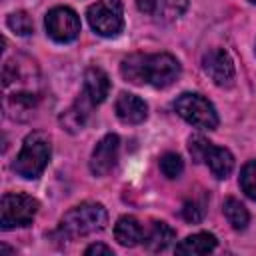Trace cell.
Here are the masks:
<instances>
[{"label":"cell","instance_id":"6da1fadb","mask_svg":"<svg viewBox=\"0 0 256 256\" xmlns=\"http://www.w3.org/2000/svg\"><path fill=\"white\" fill-rule=\"evenodd\" d=\"M108 224V212L98 202H82L70 208L60 220V232L68 238L88 236L104 230Z\"/></svg>","mask_w":256,"mask_h":256},{"label":"cell","instance_id":"7a4b0ae2","mask_svg":"<svg viewBox=\"0 0 256 256\" xmlns=\"http://www.w3.org/2000/svg\"><path fill=\"white\" fill-rule=\"evenodd\" d=\"M50 160V138L44 132H32L24 138V144L14 160V170L26 180L38 178Z\"/></svg>","mask_w":256,"mask_h":256},{"label":"cell","instance_id":"3957f363","mask_svg":"<svg viewBox=\"0 0 256 256\" xmlns=\"http://www.w3.org/2000/svg\"><path fill=\"white\" fill-rule=\"evenodd\" d=\"M174 110H176V114L180 118H184L194 128L214 130L218 126L216 108L212 106V102H208L200 94H192V92L180 94L176 98V102H174Z\"/></svg>","mask_w":256,"mask_h":256},{"label":"cell","instance_id":"277c9868","mask_svg":"<svg viewBox=\"0 0 256 256\" xmlns=\"http://www.w3.org/2000/svg\"><path fill=\"white\" fill-rule=\"evenodd\" d=\"M86 18L90 28L106 38H114L124 28V12L120 0H96L88 6Z\"/></svg>","mask_w":256,"mask_h":256},{"label":"cell","instance_id":"5b68a950","mask_svg":"<svg viewBox=\"0 0 256 256\" xmlns=\"http://www.w3.org/2000/svg\"><path fill=\"white\" fill-rule=\"evenodd\" d=\"M38 200L30 194H4L0 204V226L2 230H12L18 226L32 224L38 212Z\"/></svg>","mask_w":256,"mask_h":256},{"label":"cell","instance_id":"8992f818","mask_svg":"<svg viewBox=\"0 0 256 256\" xmlns=\"http://www.w3.org/2000/svg\"><path fill=\"white\" fill-rule=\"evenodd\" d=\"M180 76V62L166 52L160 54H146L144 62V80L154 88H166L176 82Z\"/></svg>","mask_w":256,"mask_h":256},{"label":"cell","instance_id":"52a82bcc","mask_svg":"<svg viewBox=\"0 0 256 256\" xmlns=\"http://www.w3.org/2000/svg\"><path fill=\"white\" fill-rule=\"evenodd\" d=\"M44 26L48 36L56 42H72L80 34V18L68 6H56L48 10Z\"/></svg>","mask_w":256,"mask_h":256},{"label":"cell","instance_id":"ba28073f","mask_svg":"<svg viewBox=\"0 0 256 256\" xmlns=\"http://www.w3.org/2000/svg\"><path fill=\"white\" fill-rule=\"evenodd\" d=\"M38 78V68L32 60L28 58H12L4 64V72H2V80H4V88H10L12 84L16 86L14 92H34L32 84ZM14 92H6V94H14Z\"/></svg>","mask_w":256,"mask_h":256},{"label":"cell","instance_id":"9c48e42d","mask_svg":"<svg viewBox=\"0 0 256 256\" xmlns=\"http://www.w3.org/2000/svg\"><path fill=\"white\" fill-rule=\"evenodd\" d=\"M202 68L216 86L230 88L234 84V76H236L234 62H232V58L228 56L226 50H222V48L208 50L202 58Z\"/></svg>","mask_w":256,"mask_h":256},{"label":"cell","instance_id":"30bf717a","mask_svg":"<svg viewBox=\"0 0 256 256\" xmlns=\"http://www.w3.org/2000/svg\"><path fill=\"white\" fill-rule=\"evenodd\" d=\"M120 152V138L116 134H106L92 150L90 170L94 176H106L118 162Z\"/></svg>","mask_w":256,"mask_h":256},{"label":"cell","instance_id":"8fae6325","mask_svg":"<svg viewBox=\"0 0 256 256\" xmlns=\"http://www.w3.org/2000/svg\"><path fill=\"white\" fill-rule=\"evenodd\" d=\"M114 110H116V116L124 122V124H140L146 120L148 116V106L142 98L134 96V94H128V92H122L118 98H116V104H114Z\"/></svg>","mask_w":256,"mask_h":256},{"label":"cell","instance_id":"7c38bea8","mask_svg":"<svg viewBox=\"0 0 256 256\" xmlns=\"http://www.w3.org/2000/svg\"><path fill=\"white\" fill-rule=\"evenodd\" d=\"M108 92H110L108 74L98 66H90L84 72V94L90 98L92 104H100L106 100Z\"/></svg>","mask_w":256,"mask_h":256},{"label":"cell","instance_id":"4fadbf2b","mask_svg":"<svg viewBox=\"0 0 256 256\" xmlns=\"http://www.w3.org/2000/svg\"><path fill=\"white\" fill-rule=\"evenodd\" d=\"M210 168V172L222 180V178H228L230 172L234 170V156L228 148H222V146H210L208 154H206V160H204Z\"/></svg>","mask_w":256,"mask_h":256},{"label":"cell","instance_id":"5bb4252c","mask_svg":"<svg viewBox=\"0 0 256 256\" xmlns=\"http://www.w3.org/2000/svg\"><path fill=\"white\" fill-rule=\"evenodd\" d=\"M114 238L118 240V244L132 248L142 242L144 230L134 216H122V218H118V222L114 226Z\"/></svg>","mask_w":256,"mask_h":256},{"label":"cell","instance_id":"9a60e30c","mask_svg":"<svg viewBox=\"0 0 256 256\" xmlns=\"http://www.w3.org/2000/svg\"><path fill=\"white\" fill-rule=\"evenodd\" d=\"M176 240V232L166 224V222H152V226L148 228V232L144 234L142 242L148 250L152 252H162L166 250L172 242Z\"/></svg>","mask_w":256,"mask_h":256},{"label":"cell","instance_id":"2e32d148","mask_svg":"<svg viewBox=\"0 0 256 256\" xmlns=\"http://www.w3.org/2000/svg\"><path fill=\"white\" fill-rule=\"evenodd\" d=\"M90 106H94V104H92L90 98L82 92V96L78 98V102L62 114V118H60L62 126H64L68 132L80 130V128L84 126V122H86V116H88V112H90Z\"/></svg>","mask_w":256,"mask_h":256},{"label":"cell","instance_id":"e0dca14e","mask_svg":"<svg viewBox=\"0 0 256 256\" xmlns=\"http://www.w3.org/2000/svg\"><path fill=\"white\" fill-rule=\"evenodd\" d=\"M214 248H216V236L208 234V232L192 234V236H188L176 244L178 254H208Z\"/></svg>","mask_w":256,"mask_h":256},{"label":"cell","instance_id":"ac0fdd59","mask_svg":"<svg viewBox=\"0 0 256 256\" xmlns=\"http://www.w3.org/2000/svg\"><path fill=\"white\" fill-rule=\"evenodd\" d=\"M144 62H146V54L126 56L120 64V72H122L124 80H128L130 84H136V86L146 84V80H144Z\"/></svg>","mask_w":256,"mask_h":256},{"label":"cell","instance_id":"d6986e66","mask_svg":"<svg viewBox=\"0 0 256 256\" xmlns=\"http://www.w3.org/2000/svg\"><path fill=\"white\" fill-rule=\"evenodd\" d=\"M222 208H224L226 220L230 222V226H232L234 230H244V228L248 226L250 214H248L246 206H244L240 200H236V198H226Z\"/></svg>","mask_w":256,"mask_h":256},{"label":"cell","instance_id":"ffe728a7","mask_svg":"<svg viewBox=\"0 0 256 256\" xmlns=\"http://www.w3.org/2000/svg\"><path fill=\"white\" fill-rule=\"evenodd\" d=\"M240 188L248 198L256 200V160H250L242 166V170H240Z\"/></svg>","mask_w":256,"mask_h":256},{"label":"cell","instance_id":"44dd1931","mask_svg":"<svg viewBox=\"0 0 256 256\" xmlns=\"http://www.w3.org/2000/svg\"><path fill=\"white\" fill-rule=\"evenodd\" d=\"M160 170L166 178H178L184 170V160L176 152H166L160 158Z\"/></svg>","mask_w":256,"mask_h":256},{"label":"cell","instance_id":"7402d4cb","mask_svg":"<svg viewBox=\"0 0 256 256\" xmlns=\"http://www.w3.org/2000/svg\"><path fill=\"white\" fill-rule=\"evenodd\" d=\"M206 206V200H198V198H192V200H186L184 206H182V218L190 224H198L202 218H204V208Z\"/></svg>","mask_w":256,"mask_h":256},{"label":"cell","instance_id":"603a6c76","mask_svg":"<svg viewBox=\"0 0 256 256\" xmlns=\"http://www.w3.org/2000/svg\"><path fill=\"white\" fill-rule=\"evenodd\" d=\"M8 28L20 36H28L32 34L34 30V24H32V18L26 14V12H14L8 16Z\"/></svg>","mask_w":256,"mask_h":256},{"label":"cell","instance_id":"cb8c5ba5","mask_svg":"<svg viewBox=\"0 0 256 256\" xmlns=\"http://www.w3.org/2000/svg\"><path fill=\"white\" fill-rule=\"evenodd\" d=\"M210 146H212V142H208L204 136H192L188 140V152H190L194 162H204Z\"/></svg>","mask_w":256,"mask_h":256},{"label":"cell","instance_id":"d4e9b609","mask_svg":"<svg viewBox=\"0 0 256 256\" xmlns=\"http://www.w3.org/2000/svg\"><path fill=\"white\" fill-rule=\"evenodd\" d=\"M158 6H160L162 14L168 20H174V18H178L186 10L188 0H158Z\"/></svg>","mask_w":256,"mask_h":256},{"label":"cell","instance_id":"484cf974","mask_svg":"<svg viewBox=\"0 0 256 256\" xmlns=\"http://www.w3.org/2000/svg\"><path fill=\"white\" fill-rule=\"evenodd\" d=\"M84 254L86 256H92V254H106V256H112L114 252H112V248L110 246H106V244H100V242H96V244H90L86 250H84Z\"/></svg>","mask_w":256,"mask_h":256},{"label":"cell","instance_id":"4316f807","mask_svg":"<svg viewBox=\"0 0 256 256\" xmlns=\"http://www.w3.org/2000/svg\"><path fill=\"white\" fill-rule=\"evenodd\" d=\"M136 6L146 12V14H152L156 8H158V0H136Z\"/></svg>","mask_w":256,"mask_h":256},{"label":"cell","instance_id":"83f0119b","mask_svg":"<svg viewBox=\"0 0 256 256\" xmlns=\"http://www.w3.org/2000/svg\"><path fill=\"white\" fill-rule=\"evenodd\" d=\"M250 2H252V4H256V0H250Z\"/></svg>","mask_w":256,"mask_h":256}]
</instances>
